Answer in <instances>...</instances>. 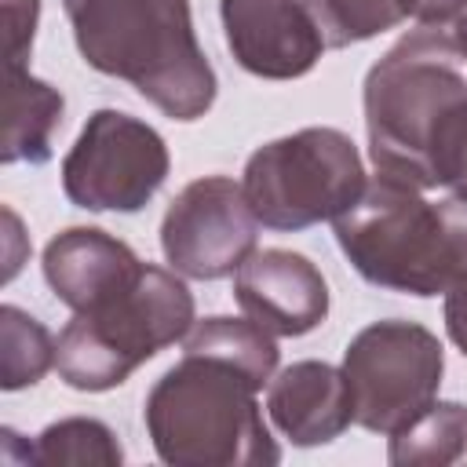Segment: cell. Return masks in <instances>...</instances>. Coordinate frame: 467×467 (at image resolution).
<instances>
[{"instance_id":"cell-7","label":"cell","mask_w":467,"mask_h":467,"mask_svg":"<svg viewBox=\"0 0 467 467\" xmlns=\"http://www.w3.org/2000/svg\"><path fill=\"white\" fill-rule=\"evenodd\" d=\"M441 372L445 350L420 321L387 317L365 325L343 350L354 423L390 438L438 398Z\"/></svg>"},{"instance_id":"cell-14","label":"cell","mask_w":467,"mask_h":467,"mask_svg":"<svg viewBox=\"0 0 467 467\" xmlns=\"http://www.w3.org/2000/svg\"><path fill=\"white\" fill-rule=\"evenodd\" d=\"M66 99L47 80L33 77L26 66H4V164H47L51 142L62 124Z\"/></svg>"},{"instance_id":"cell-24","label":"cell","mask_w":467,"mask_h":467,"mask_svg":"<svg viewBox=\"0 0 467 467\" xmlns=\"http://www.w3.org/2000/svg\"><path fill=\"white\" fill-rule=\"evenodd\" d=\"M452 36H456V44H460V51H463V58H467V11L456 18V29H452Z\"/></svg>"},{"instance_id":"cell-10","label":"cell","mask_w":467,"mask_h":467,"mask_svg":"<svg viewBox=\"0 0 467 467\" xmlns=\"http://www.w3.org/2000/svg\"><path fill=\"white\" fill-rule=\"evenodd\" d=\"M219 18L234 62L263 80L306 77L325 51L303 0H219Z\"/></svg>"},{"instance_id":"cell-19","label":"cell","mask_w":467,"mask_h":467,"mask_svg":"<svg viewBox=\"0 0 467 467\" xmlns=\"http://www.w3.org/2000/svg\"><path fill=\"white\" fill-rule=\"evenodd\" d=\"M26 460L33 463H102V467H120L124 449L117 434L91 416H69L58 423H47L36 441L26 449Z\"/></svg>"},{"instance_id":"cell-2","label":"cell","mask_w":467,"mask_h":467,"mask_svg":"<svg viewBox=\"0 0 467 467\" xmlns=\"http://www.w3.org/2000/svg\"><path fill=\"white\" fill-rule=\"evenodd\" d=\"M80 58L128 80L171 120H197L215 102V69L197 44L190 0H62Z\"/></svg>"},{"instance_id":"cell-13","label":"cell","mask_w":467,"mask_h":467,"mask_svg":"<svg viewBox=\"0 0 467 467\" xmlns=\"http://www.w3.org/2000/svg\"><path fill=\"white\" fill-rule=\"evenodd\" d=\"M266 416L299 449L336 441L354 423L343 368L328 361H292L266 383Z\"/></svg>"},{"instance_id":"cell-23","label":"cell","mask_w":467,"mask_h":467,"mask_svg":"<svg viewBox=\"0 0 467 467\" xmlns=\"http://www.w3.org/2000/svg\"><path fill=\"white\" fill-rule=\"evenodd\" d=\"M4 223H7V244L15 248V244L22 241V237H18V215H15L11 208H4ZM15 274H18V255L11 252V255H7V270H4V281H11Z\"/></svg>"},{"instance_id":"cell-9","label":"cell","mask_w":467,"mask_h":467,"mask_svg":"<svg viewBox=\"0 0 467 467\" xmlns=\"http://www.w3.org/2000/svg\"><path fill=\"white\" fill-rule=\"evenodd\" d=\"M259 219L244 197V186L230 175H204L186 182L164 219L161 252L168 266L190 281H219L255 252Z\"/></svg>"},{"instance_id":"cell-1","label":"cell","mask_w":467,"mask_h":467,"mask_svg":"<svg viewBox=\"0 0 467 467\" xmlns=\"http://www.w3.org/2000/svg\"><path fill=\"white\" fill-rule=\"evenodd\" d=\"M365 135L379 175L416 190H467V58L420 26L365 73Z\"/></svg>"},{"instance_id":"cell-21","label":"cell","mask_w":467,"mask_h":467,"mask_svg":"<svg viewBox=\"0 0 467 467\" xmlns=\"http://www.w3.org/2000/svg\"><path fill=\"white\" fill-rule=\"evenodd\" d=\"M441 314H445V332H449V339H452L456 350L467 358V274L456 277V281L445 288V306H441Z\"/></svg>"},{"instance_id":"cell-15","label":"cell","mask_w":467,"mask_h":467,"mask_svg":"<svg viewBox=\"0 0 467 467\" xmlns=\"http://www.w3.org/2000/svg\"><path fill=\"white\" fill-rule=\"evenodd\" d=\"M387 460L394 467L467 463V405L434 398L416 420L390 434Z\"/></svg>"},{"instance_id":"cell-11","label":"cell","mask_w":467,"mask_h":467,"mask_svg":"<svg viewBox=\"0 0 467 467\" xmlns=\"http://www.w3.org/2000/svg\"><path fill=\"white\" fill-rule=\"evenodd\" d=\"M234 299L274 336H306L328 317V281L299 252L255 248L234 274Z\"/></svg>"},{"instance_id":"cell-6","label":"cell","mask_w":467,"mask_h":467,"mask_svg":"<svg viewBox=\"0 0 467 467\" xmlns=\"http://www.w3.org/2000/svg\"><path fill=\"white\" fill-rule=\"evenodd\" d=\"M241 186L259 226L296 234L343 215L365 190V164L347 131L299 128L259 146Z\"/></svg>"},{"instance_id":"cell-20","label":"cell","mask_w":467,"mask_h":467,"mask_svg":"<svg viewBox=\"0 0 467 467\" xmlns=\"http://www.w3.org/2000/svg\"><path fill=\"white\" fill-rule=\"evenodd\" d=\"M40 18V0H4V66H26L33 51V33Z\"/></svg>"},{"instance_id":"cell-17","label":"cell","mask_w":467,"mask_h":467,"mask_svg":"<svg viewBox=\"0 0 467 467\" xmlns=\"http://www.w3.org/2000/svg\"><path fill=\"white\" fill-rule=\"evenodd\" d=\"M317 22L325 47H350L372 40L420 15V0H303Z\"/></svg>"},{"instance_id":"cell-5","label":"cell","mask_w":467,"mask_h":467,"mask_svg":"<svg viewBox=\"0 0 467 467\" xmlns=\"http://www.w3.org/2000/svg\"><path fill=\"white\" fill-rule=\"evenodd\" d=\"M193 328V292L182 274L142 263L139 277L91 310H77L58 332L55 368L73 390H113L142 361L186 339Z\"/></svg>"},{"instance_id":"cell-22","label":"cell","mask_w":467,"mask_h":467,"mask_svg":"<svg viewBox=\"0 0 467 467\" xmlns=\"http://www.w3.org/2000/svg\"><path fill=\"white\" fill-rule=\"evenodd\" d=\"M463 11H467V0H420L416 22L420 26H445V22H456Z\"/></svg>"},{"instance_id":"cell-8","label":"cell","mask_w":467,"mask_h":467,"mask_svg":"<svg viewBox=\"0 0 467 467\" xmlns=\"http://www.w3.org/2000/svg\"><path fill=\"white\" fill-rule=\"evenodd\" d=\"M171 168L157 128L120 109H95L62 161V190L88 212H139Z\"/></svg>"},{"instance_id":"cell-3","label":"cell","mask_w":467,"mask_h":467,"mask_svg":"<svg viewBox=\"0 0 467 467\" xmlns=\"http://www.w3.org/2000/svg\"><path fill=\"white\" fill-rule=\"evenodd\" d=\"M332 230L347 263L387 292L427 299L467 274V190L427 201L423 190L376 171Z\"/></svg>"},{"instance_id":"cell-16","label":"cell","mask_w":467,"mask_h":467,"mask_svg":"<svg viewBox=\"0 0 467 467\" xmlns=\"http://www.w3.org/2000/svg\"><path fill=\"white\" fill-rule=\"evenodd\" d=\"M182 350H204V354H219L226 361H237L248 372H255L263 383L274 379L277 354H281L274 343V332H266L252 317H226V314H212V317L193 321V328L182 339Z\"/></svg>"},{"instance_id":"cell-18","label":"cell","mask_w":467,"mask_h":467,"mask_svg":"<svg viewBox=\"0 0 467 467\" xmlns=\"http://www.w3.org/2000/svg\"><path fill=\"white\" fill-rule=\"evenodd\" d=\"M58 339L26 314L15 303L0 306V387L4 390H22L44 379V372L55 365Z\"/></svg>"},{"instance_id":"cell-4","label":"cell","mask_w":467,"mask_h":467,"mask_svg":"<svg viewBox=\"0 0 467 467\" xmlns=\"http://www.w3.org/2000/svg\"><path fill=\"white\" fill-rule=\"evenodd\" d=\"M266 383L237 361L204 350L182 358L150 387L142 420L168 467H270L281 460L255 394Z\"/></svg>"},{"instance_id":"cell-12","label":"cell","mask_w":467,"mask_h":467,"mask_svg":"<svg viewBox=\"0 0 467 467\" xmlns=\"http://www.w3.org/2000/svg\"><path fill=\"white\" fill-rule=\"evenodd\" d=\"M40 266L55 299L77 314L128 288L139 277L142 259L131 252L128 241L99 226H69L44 244Z\"/></svg>"}]
</instances>
